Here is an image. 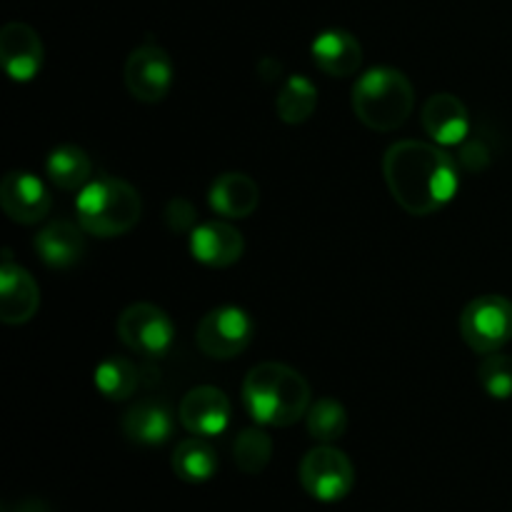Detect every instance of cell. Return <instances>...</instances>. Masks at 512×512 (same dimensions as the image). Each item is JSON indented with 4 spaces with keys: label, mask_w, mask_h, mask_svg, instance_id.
<instances>
[{
    "label": "cell",
    "mask_w": 512,
    "mask_h": 512,
    "mask_svg": "<svg viewBox=\"0 0 512 512\" xmlns=\"http://www.w3.org/2000/svg\"><path fill=\"white\" fill-rule=\"evenodd\" d=\"M390 195L405 213L425 218L453 203L460 188L458 163L440 145L400 140L383 158Z\"/></svg>",
    "instance_id": "cell-1"
},
{
    "label": "cell",
    "mask_w": 512,
    "mask_h": 512,
    "mask_svg": "<svg viewBox=\"0 0 512 512\" xmlns=\"http://www.w3.org/2000/svg\"><path fill=\"white\" fill-rule=\"evenodd\" d=\"M310 385L285 363H260L243 380V408L255 425L290 428L308 415Z\"/></svg>",
    "instance_id": "cell-2"
},
{
    "label": "cell",
    "mask_w": 512,
    "mask_h": 512,
    "mask_svg": "<svg viewBox=\"0 0 512 512\" xmlns=\"http://www.w3.org/2000/svg\"><path fill=\"white\" fill-rule=\"evenodd\" d=\"M415 108V90L408 75L390 65L370 68L353 85V113L375 133H393L408 123Z\"/></svg>",
    "instance_id": "cell-3"
},
{
    "label": "cell",
    "mask_w": 512,
    "mask_h": 512,
    "mask_svg": "<svg viewBox=\"0 0 512 512\" xmlns=\"http://www.w3.org/2000/svg\"><path fill=\"white\" fill-rule=\"evenodd\" d=\"M80 228L95 238H118L130 233L143 215V198L130 183L120 178L90 180L75 198Z\"/></svg>",
    "instance_id": "cell-4"
},
{
    "label": "cell",
    "mask_w": 512,
    "mask_h": 512,
    "mask_svg": "<svg viewBox=\"0 0 512 512\" xmlns=\"http://www.w3.org/2000/svg\"><path fill=\"white\" fill-rule=\"evenodd\" d=\"M460 338L473 353L490 355L512 340V303L505 295H478L460 315Z\"/></svg>",
    "instance_id": "cell-5"
},
{
    "label": "cell",
    "mask_w": 512,
    "mask_h": 512,
    "mask_svg": "<svg viewBox=\"0 0 512 512\" xmlns=\"http://www.w3.org/2000/svg\"><path fill=\"white\" fill-rule=\"evenodd\" d=\"M300 485L318 503H340L355 485V468L343 450L333 445H315L305 453L298 468Z\"/></svg>",
    "instance_id": "cell-6"
},
{
    "label": "cell",
    "mask_w": 512,
    "mask_h": 512,
    "mask_svg": "<svg viewBox=\"0 0 512 512\" xmlns=\"http://www.w3.org/2000/svg\"><path fill=\"white\" fill-rule=\"evenodd\" d=\"M120 343L143 358H165L175 343V325L163 308L133 303L118 315Z\"/></svg>",
    "instance_id": "cell-7"
},
{
    "label": "cell",
    "mask_w": 512,
    "mask_h": 512,
    "mask_svg": "<svg viewBox=\"0 0 512 512\" xmlns=\"http://www.w3.org/2000/svg\"><path fill=\"white\" fill-rule=\"evenodd\" d=\"M198 348L213 360H233L253 340V320L238 305H220L200 318L195 330Z\"/></svg>",
    "instance_id": "cell-8"
},
{
    "label": "cell",
    "mask_w": 512,
    "mask_h": 512,
    "mask_svg": "<svg viewBox=\"0 0 512 512\" xmlns=\"http://www.w3.org/2000/svg\"><path fill=\"white\" fill-rule=\"evenodd\" d=\"M125 88L140 103H160L173 88V60L160 45H138L125 60Z\"/></svg>",
    "instance_id": "cell-9"
},
{
    "label": "cell",
    "mask_w": 512,
    "mask_h": 512,
    "mask_svg": "<svg viewBox=\"0 0 512 512\" xmlns=\"http://www.w3.org/2000/svg\"><path fill=\"white\" fill-rule=\"evenodd\" d=\"M0 205L13 223L38 225L53 208L48 185L28 170H10L0 183Z\"/></svg>",
    "instance_id": "cell-10"
},
{
    "label": "cell",
    "mask_w": 512,
    "mask_h": 512,
    "mask_svg": "<svg viewBox=\"0 0 512 512\" xmlns=\"http://www.w3.org/2000/svg\"><path fill=\"white\" fill-rule=\"evenodd\" d=\"M230 415H233V408H230L228 395L215 385H198V388L190 390L180 400L178 410L180 425L198 438L223 435L230 425Z\"/></svg>",
    "instance_id": "cell-11"
},
{
    "label": "cell",
    "mask_w": 512,
    "mask_h": 512,
    "mask_svg": "<svg viewBox=\"0 0 512 512\" xmlns=\"http://www.w3.org/2000/svg\"><path fill=\"white\" fill-rule=\"evenodd\" d=\"M40 308V288L33 275L18 263L13 253L5 250L0 265V320L5 325H25Z\"/></svg>",
    "instance_id": "cell-12"
},
{
    "label": "cell",
    "mask_w": 512,
    "mask_h": 512,
    "mask_svg": "<svg viewBox=\"0 0 512 512\" xmlns=\"http://www.w3.org/2000/svg\"><path fill=\"white\" fill-rule=\"evenodd\" d=\"M45 48L28 23H8L0 30V63L15 83H30L43 70Z\"/></svg>",
    "instance_id": "cell-13"
},
{
    "label": "cell",
    "mask_w": 512,
    "mask_h": 512,
    "mask_svg": "<svg viewBox=\"0 0 512 512\" xmlns=\"http://www.w3.org/2000/svg\"><path fill=\"white\" fill-rule=\"evenodd\" d=\"M190 255L205 268H230L245 253V240L238 228L225 220H208L190 230Z\"/></svg>",
    "instance_id": "cell-14"
},
{
    "label": "cell",
    "mask_w": 512,
    "mask_h": 512,
    "mask_svg": "<svg viewBox=\"0 0 512 512\" xmlns=\"http://www.w3.org/2000/svg\"><path fill=\"white\" fill-rule=\"evenodd\" d=\"M425 133L440 148L463 145L470 135V113L463 100L453 93H435L425 100L420 113Z\"/></svg>",
    "instance_id": "cell-15"
},
{
    "label": "cell",
    "mask_w": 512,
    "mask_h": 512,
    "mask_svg": "<svg viewBox=\"0 0 512 512\" xmlns=\"http://www.w3.org/2000/svg\"><path fill=\"white\" fill-rule=\"evenodd\" d=\"M85 230L70 220H50L35 233L33 250L48 268L68 270L85 255Z\"/></svg>",
    "instance_id": "cell-16"
},
{
    "label": "cell",
    "mask_w": 512,
    "mask_h": 512,
    "mask_svg": "<svg viewBox=\"0 0 512 512\" xmlns=\"http://www.w3.org/2000/svg\"><path fill=\"white\" fill-rule=\"evenodd\" d=\"M310 55H313L315 68L323 70L330 78H348L358 73L363 65V45L343 28H330L315 35Z\"/></svg>",
    "instance_id": "cell-17"
},
{
    "label": "cell",
    "mask_w": 512,
    "mask_h": 512,
    "mask_svg": "<svg viewBox=\"0 0 512 512\" xmlns=\"http://www.w3.org/2000/svg\"><path fill=\"white\" fill-rule=\"evenodd\" d=\"M120 428H123V435L130 443L143 445V448H158V445L170 440L175 430V420L168 403L140 400L123 415Z\"/></svg>",
    "instance_id": "cell-18"
},
{
    "label": "cell",
    "mask_w": 512,
    "mask_h": 512,
    "mask_svg": "<svg viewBox=\"0 0 512 512\" xmlns=\"http://www.w3.org/2000/svg\"><path fill=\"white\" fill-rule=\"evenodd\" d=\"M210 210L225 220H243L260 205V188L250 175L223 173L215 178L208 193Z\"/></svg>",
    "instance_id": "cell-19"
},
{
    "label": "cell",
    "mask_w": 512,
    "mask_h": 512,
    "mask_svg": "<svg viewBox=\"0 0 512 512\" xmlns=\"http://www.w3.org/2000/svg\"><path fill=\"white\" fill-rule=\"evenodd\" d=\"M45 175L60 190H80L93 180V163L78 145H58L45 158Z\"/></svg>",
    "instance_id": "cell-20"
},
{
    "label": "cell",
    "mask_w": 512,
    "mask_h": 512,
    "mask_svg": "<svg viewBox=\"0 0 512 512\" xmlns=\"http://www.w3.org/2000/svg\"><path fill=\"white\" fill-rule=\"evenodd\" d=\"M170 465H173V473L183 483L200 485L215 478L220 463L213 445L205 443V438L193 435V438L178 443V448L173 450V458H170Z\"/></svg>",
    "instance_id": "cell-21"
},
{
    "label": "cell",
    "mask_w": 512,
    "mask_h": 512,
    "mask_svg": "<svg viewBox=\"0 0 512 512\" xmlns=\"http://www.w3.org/2000/svg\"><path fill=\"white\" fill-rule=\"evenodd\" d=\"M95 388L103 398L120 403V400L133 398L135 390L140 388V370L133 360L120 358V355H110V358L100 360L95 368Z\"/></svg>",
    "instance_id": "cell-22"
},
{
    "label": "cell",
    "mask_w": 512,
    "mask_h": 512,
    "mask_svg": "<svg viewBox=\"0 0 512 512\" xmlns=\"http://www.w3.org/2000/svg\"><path fill=\"white\" fill-rule=\"evenodd\" d=\"M315 108H318V88L313 80L305 75H290L275 100L278 118L288 125H303L308 123Z\"/></svg>",
    "instance_id": "cell-23"
},
{
    "label": "cell",
    "mask_w": 512,
    "mask_h": 512,
    "mask_svg": "<svg viewBox=\"0 0 512 512\" xmlns=\"http://www.w3.org/2000/svg\"><path fill=\"white\" fill-rule=\"evenodd\" d=\"M305 425H308V433L315 443L333 445L348 430V410L340 400L320 398L310 405L308 415H305Z\"/></svg>",
    "instance_id": "cell-24"
},
{
    "label": "cell",
    "mask_w": 512,
    "mask_h": 512,
    "mask_svg": "<svg viewBox=\"0 0 512 512\" xmlns=\"http://www.w3.org/2000/svg\"><path fill=\"white\" fill-rule=\"evenodd\" d=\"M273 458V440L265 433L263 425L240 430L233 443V460L245 475H260Z\"/></svg>",
    "instance_id": "cell-25"
},
{
    "label": "cell",
    "mask_w": 512,
    "mask_h": 512,
    "mask_svg": "<svg viewBox=\"0 0 512 512\" xmlns=\"http://www.w3.org/2000/svg\"><path fill=\"white\" fill-rule=\"evenodd\" d=\"M478 383L493 400H512V358L490 353L478 365Z\"/></svg>",
    "instance_id": "cell-26"
},
{
    "label": "cell",
    "mask_w": 512,
    "mask_h": 512,
    "mask_svg": "<svg viewBox=\"0 0 512 512\" xmlns=\"http://www.w3.org/2000/svg\"><path fill=\"white\" fill-rule=\"evenodd\" d=\"M165 223L173 233H188L195 225V208L185 198L170 200L168 210H165Z\"/></svg>",
    "instance_id": "cell-27"
},
{
    "label": "cell",
    "mask_w": 512,
    "mask_h": 512,
    "mask_svg": "<svg viewBox=\"0 0 512 512\" xmlns=\"http://www.w3.org/2000/svg\"><path fill=\"white\" fill-rule=\"evenodd\" d=\"M15 512H48V508H45L43 503H23L18 505V510Z\"/></svg>",
    "instance_id": "cell-28"
}]
</instances>
